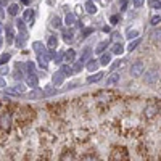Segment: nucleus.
<instances>
[{"label": "nucleus", "instance_id": "nucleus-1", "mask_svg": "<svg viewBox=\"0 0 161 161\" xmlns=\"http://www.w3.org/2000/svg\"><path fill=\"white\" fill-rule=\"evenodd\" d=\"M143 69H145L143 63H142V61H136V63L130 66V76H132V77H139V76L143 73Z\"/></svg>", "mask_w": 161, "mask_h": 161}, {"label": "nucleus", "instance_id": "nucleus-2", "mask_svg": "<svg viewBox=\"0 0 161 161\" xmlns=\"http://www.w3.org/2000/svg\"><path fill=\"white\" fill-rule=\"evenodd\" d=\"M156 80H158V73L155 69H150V71L145 73V82L147 84L153 86V84H156Z\"/></svg>", "mask_w": 161, "mask_h": 161}, {"label": "nucleus", "instance_id": "nucleus-3", "mask_svg": "<svg viewBox=\"0 0 161 161\" xmlns=\"http://www.w3.org/2000/svg\"><path fill=\"white\" fill-rule=\"evenodd\" d=\"M158 113V105L155 103H150V105H147V108H145V116L148 118V119H153Z\"/></svg>", "mask_w": 161, "mask_h": 161}, {"label": "nucleus", "instance_id": "nucleus-4", "mask_svg": "<svg viewBox=\"0 0 161 161\" xmlns=\"http://www.w3.org/2000/svg\"><path fill=\"white\" fill-rule=\"evenodd\" d=\"M52 80H53V86H55V87L61 86V84H63V80H64V73H63L61 69H60V71H57L55 74H53Z\"/></svg>", "mask_w": 161, "mask_h": 161}, {"label": "nucleus", "instance_id": "nucleus-5", "mask_svg": "<svg viewBox=\"0 0 161 161\" xmlns=\"http://www.w3.org/2000/svg\"><path fill=\"white\" fill-rule=\"evenodd\" d=\"M26 80H28V86L32 87V89H36L37 84H39V77L34 73H29V76H28V79H26Z\"/></svg>", "mask_w": 161, "mask_h": 161}, {"label": "nucleus", "instance_id": "nucleus-6", "mask_svg": "<svg viewBox=\"0 0 161 161\" xmlns=\"http://www.w3.org/2000/svg\"><path fill=\"white\" fill-rule=\"evenodd\" d=\"M118 82H119V74L118 73H113L108 79H106V86H108V87H111V86H114Z\"/></svg>", "mask_w": 161, "mask_h": 161}, {"label": "nucleus", "instance_id": "nucleus-7", "mask_svg": "<svg viewBox=\"0 0 161 161\" xmlns=\"http://www.w3.org/2000/svg\"><path fill=\"white\" fill-rule=\"evenodd\" d=\"M74 60H76V52H74L73 48H69L68 52L64 53V61H66V63H73Z\"/></svg>", "mask_w": 161, "mask_h": 161}, {"label": "nucleus", "instance_id": "nucleus-8", "mask_svg": "<svg viewBox=\"0 0 161 161\" xmlns=\"http://www.w3.org/2000/svg\"><path fill=\"white\" fill-rule=\"evenodd\" d=\"M86 11L89 13V15H93V13L97 11V7H95V3H93L92 0H89V2H86Z\"/></svg>", "mask_w": 161, "mask_h": 161}, {"label": "nucleus", "instance_id": "nucleus-9", "mask_svg": "<svg viewBox=\"0 0 161 161\" xmlns=\"http://www.w3.org/2000/svg\"><path fill=\"white\" fill-rule=\"evenodd\" d=\"M39 97H44V90L34 89V90L29 92V98H31V100H36V98H39Z\"/></svg>", "mask_w": 161, "mask_h": 161}, {"label": "nucleus", "instance_id": "nucleus-10", "mask_svg": "<svg viewBox=\"0 0 161 161\" xmlns=\"http://www.w3.org/2000/svg\"><path fill=\"white\" fill-rule=\"evenodd\" d=\"M111 52H113V53H116V55H121V53L124 52V47L121 45V42H114V44H113V47H111Z\"/></svg>", "mask_w": 161, "mask_h": 161}, {"label": "nucleus", "instance_id": "nucleus-11", "mask_svg": "<svg viewBox=\"0 0 161 161\" xmlns=\"http://www.w3.org/2000/svg\"><path fill=\"white\" fill-rule=\"evenodd\" d=\"M98 61L97 60H89V63H87V69L89 71H97L98 69Z\"/></svg>", "mask_w": 161, "mask_h": 161}, {"label": "nucleus", "instance_id": "nucleus-12", "mask_svg": "<svg viewBox=\"0 0 161 161\" xmlns=\"http://www.w3.org/2000/svg\"><path fill=\"white\" fill-rule=\"evenodd\" d=\"M103 77V73H97V74H93V76H89L87 77V82L92 84V82H98V80Z\"/></svg>", "mask_w": 161, "mask_h": 161}, {"label": "nucleus", "instance_id": "nucleus-13", "mask_svg": "<svg viewBox=\"0 0 161 161\" xmlns=\"http://www.w3.org/2000/svg\"><path fill=\"white\" fill-rule=\"evenodd\" d=\"M152 40L153 42H161V28H158L152 32Z\"/></svg>", "mask_w": 161, "mask_h": 161}, {"label": "nucleus", "instance_id": "nucleus-14", "mask_svg": "<svg viewBox=\"0 0 161 161\" xmlns=\"http://www.w3.org/2000/svg\"><path fill=\"white\" fill-rule=\"evenodd\" d=\"M18 11H19V5H16V3H11V5L8 7V13H10L11 16H16Z\"/></svg>", "mask_w": 161, "mask_h": 161}, {"label": "nucleus", "instance_id": "nucleus-15", "mask_svg": "<svg viewBox=\"0 0 161 161\" xmlns=\"http://www.w3.org/2000/svg\"><path fill=\"white\" fill-rule=\"evenodd\" d=\"M110 61H111V55L110 53H103L102 58H100V64L106 66V64H110Z\"/></svg>", "mask_w": 161, "mask_h": 161}, {"label": "nucleus", "instance_id": "nucleus-16", "mask_svg": "<svg viewBox=\"0 0 161 161\" xmlns=\"http://www.w3.org/2000/svg\"><path fill=\"white\" fill-rule=\"evenodd\" d=\"M140 42H142V40L140 39H136V40H130V44H129V47H127V50H136L139 45H140Z\"/></svg>", "mask_w": 161, "mask_h": 161}, {"label": "nucleus", "instance_id": "nucleus-17", "mask_svg": "<svg viewBox=\"0 0 161 161\" xmlns=\"http://www.w3.org/2000/svg\"><path fill=\"white\" fill-rule=\"evenodd\" d=\"M32 48H34L37 53L45 52V48H44V44H42V42H34V44H32Z\"/></svg>", "mask_w": 161, "mask_h": 161}, {"label": "nucleus", "instance_id": "nucleus-18", "mask_svg": "<svg viewBox=\"0 0 161 161\" xmlns=\"http://www.w3.org/2000/svg\"><path fill=\"white\" fill-rule=\"evenodd\" d=\"M57 44H58L57 36H50V37H48V47H50V48H55Z\"/></svg>", "mask_w": 161, "mask_h": 161}, {"label": "nucleus", "instance_id": "nucleus-19", "mask_svg": "<svg viewBox=\"0 0 161 161\" xmlns=\"http://www.w3.org/2000/svg\"><path fill=\"white\" fill-rule=\"evenodd\" d=\"M63 39H64V42H71L73 40V31H63Z\"/></svg>", "mask_w": 161, "mask_h": 161}, {"label": "nucleus", "instance_id": "nucleus-20", "mask_svg": "<svg viewBox=\"0 0 161 161\" xmlns=\"http://www.w3.org/2000/svg\"><path fill=\"white\" fill-rule=\"evenodd\" d=\"M92 55V50L90 48H84V52H82V55H80V61H86V60H89V57Z\"/></svg>", "mask_w": 161, "mask_h": 161}, {"label": "nucleus", "instance_id": "nucleus-21", "mask_svg": "<svg viewBox=\"0 0 161 161\" xmlns=\"http://www.w3.org/2000/svg\"><path fill=\"white\" fill-rule=\"evenodd\" d=\"M66 24H68V26H71V24H74L76 23V16L73 15V13H68V15H66Z\"/></svg>", "mask_w": 161, "mask_h": 161}, {"label": "nucleus", "instance_id": "nucleus-22", "mask_svg": "<svg viewBox=\"0 0 161 161\" xmlns=\"http://www.w3.org/2000/svg\"><path fill=\"white\" fill-rule=\"evenodd\" d=\"M61 71L64 73V76H71L74 71H73V68H71V66H68V64H63L61 66Z\"/></svg>", "mask_w": 161, "mask_h": 161}, {"label": "nucleus", "instance_id": "nucleus-23", "mask_svg": "<svg viewBox=\"0 0 161 161\" xmlns=\"http://www.w3.org/2000/svg\"><path fill=\"white\" fill-rule=\"evenodd\" d=\"M24 90H26V87L23 84H16V87L13 89V90H10V92L11 93H24Z\"/></svg>", "mask_w": 161, "mask_h": 161}, {"label": "nucleus", "instance_id": "nucleus-24", "mask_svg": "<svg viewBox=\"0 0 161 161\" xmlns=\"http://www.w3.org/2000/svg\"><path fill=\"white\" fill-rule=\"evenodd\" d=\"M24 19H28L29 23H32V19H34V11L32 10H26V13H24Z\"/></svg>", "mask_w": 161, "mask_h": 161}, {"label": "nucleus", "instance_id": "nucleus-25", "mask_svg": "<svg viewBox=\"0 0 161 161\" xmlns=\"http://www.w3.org/2000/svg\"><path fill=\"white\" fill-rule=\"evenodd\" d=\"M2 127H5V129L10 127V116H8V113L5 116H2Z\"/></svg>", "mask_w": 161, "mask_h": 161}, {"label": "nucleus", "instance_id": "nucleus-26", "mask_svg": "<svg viewBox=\"0 0 161 161\" xmlns=\"http://www.w3.org/2000/svg\"><path fill=\"white\" fill-rule=\"evenodd\" d=\"M60 161H73V153L71 152H64L61 155V159Z\"/></svg>", "mask_w": 161, "mask_h": 161}, {"label": "nucleus", "instance_id": "nucleus-27", "mask_svg": "<svg viewBox=\"0 0 161 161\" xmlns=\"http://www.w3.org/2000/svg\"><path fill=\"white\" fill-rule=\"evenodd\" d=\"M57 90L55 89H53L52 86H47V89L44 90V97H50V95H53V93H55Z\"/></svg>", "mask_w": 161, "mask_h": 161}, {"label": "nucleus", "instance_id": "nucleus-28", "mask_svg": "<svg viewBox=\"0 0 161 161\" xmlns=\"http://www.w3.org/2000/svg\"><path fill=\"white\" fill-rule=\"evenodd\" d=\"M124 61H126V60H118V61H116L114 64H111V69L114 71V69H118V68H123V66L126 64Z\"/></svg>", "mask_w": 161, "mask_h": 161}, {"label": "nucleus", "instance_id": "nucleus-29", "mask_svg": "<svg viewBox=\"0 0 161 161\" xmlns=\"http://www.w3.org/2000/svg\"><path fill=\"white\" fill-rule=\"evenodd\" d=\"M126 34H127V36H126L127 39H136V37L139 36V32H137L136 29H127V32H126Z\"/></svg>", "mask_w": 161, "mask_h": 161}, {"label": "nucleus", "instance_id": "nucleus-30", "mask_svg": "<svg viewBox=\"0 0 161 161\" xmlns=\"http://www.w3.org/2000/svg\"><path fill=\"white\" fill-rule=\"evenodd\" d=\"M150 7H152L153 10H161V0H152Z\"/></svg>", "mask_w": 161, "mask_h": 161}, {"label": "nucleus", "instance_id": "nucleus-31", "mask_svg": "<svg viewBox=\"0 0 161 161\" xmlns=\"http://www.w3.org/2000/svg\"><path fill=\"white\" fill-rule=\"evenodd\" d=\"M150 23H152V26H158V24L161 23V16H159V15H155V16H152Z\"/></svg>", "mask_w": 161, "mask_h": 161}, {"label": "nucleus", "instance_id": "nucleus-32", "mask_svg": "<svg viewBox=\"0 0 161 161\" xmlns=\"http://www.w3.org/2000/svg\"><path fill=\"white\" fill-rule=\"evenodd\" d=\"M80 69H82V61H76L74 66H73V71L74 73H80Z\"/></svg>", "mask_w": 161, "mask_h": 161}, {"label": "nucleus", "instance_id": "nucleus-33", "mask_svg": "<svg viewBox=\"0 0 161 161\" xmlns=\"http://www.w3.org/2000/svg\"><path fill=\"white\" fill-rule=\"evenodd\" d=\"M7 40L8 42H13V29L10 26H7Z\"/></svg>", "mask_w": 161, "mask_h": 161}, {"label": "nucleus", "instance_id": "nucleus-34", "mask_svg": "<svg viewBox=\"0 0 161 161\" xmlns=\"http://www.w3.org/2000/svg\"><path fill=\"white\" fill-rule=\"evenodd\" d=\"M105 48H106V42H100V44L97 45L95 52H97V53H103V52H105Z\"/></svg>", "mask_w": 161, "mask_h": 161}, {"label": "nucleus", "instance_id": "nucleus-35", "mask_svg": "<svg viewBox=\"0 0 161 161\" xmlns=\"http://www.w3.org/2000/svg\"><path fill=\"white\" fill-rule=\"evenodd\" d=\"M79 161H98L95 156H93V155H86V156H82V158H80Z\"/></svg>", "mask_w": 161, "mask_h": 161}, {"label": "nucleus", "instance_id": "nucleus-36", "mask_svg": "<svg viewBox=\"0 0 161 161\" xmlns=\"http://www.w3.org/2000/svg\"><path fill=\"white\" fill-rule=\"evenodd\" d=\"M63 58H64L63 53H57V52H55V55H53V60H55V63H61Z\"/></svg>", "mask_w": 161, "mask_h": 161}, {"label": "nucleus", "instance_id": "nucleus-37", "mask_svg": "<svg viewBox=\"0 0 161 161\" xmlns=\"http://www.w3.org/2000/svg\"><path fill=\"white\" fill-rule=\"evenodd\" d=\"M52 26H53V28H60V26H61V21H60L58 16H55V18L52 19Z\"/></svg>", "mask_w": 161, "mask_h": 161}, {"label": "nucleus", "instance_id": "nucleus-38", "mask_svg": "<svg viewBox=\"0 0 161 161\" xmlns=\"http://www.w3.org/2000/svg\"><path fill=\"white\" fill-rule=\"evenodd\" d=\"M16 23H18V28H19V31H21V32H26V24H24V21H23V19H18Z\"/></svg>", "mask_w": 161, "mask_h": 161}, {"label": "nucleus", "instance_id": "nucleus-39", "mask_svg": "<svg viewBox=\"0 0 161 161\" xmlns=\"http://www.w3.org/2000/svg\"><path fill=\"white\" fill-rule=\"evenodd\" d=\"M143 2H145V0H132V5L136 7V8H139V7L143 5Z\"/></svg>", "mask_w": 161, "mask_h": 161}, {"label": "nucleus", "instance_id": "nucleus-40", "mask_svg": "<svg viewBox=\"0 0 161 161\" xmlns=\"http://www.w3.org/2000/svg\"><path fill=\"white\" fill-rule=\"evenodd\" d=\"M10 60V55H8V53H3V55H2V58H0V61H2V64H5L7 61Z\"/></svg>", "mask_w": 161, "mask_h": 161}, {"label": "nucleus", "instance_id": "nucleus-41", "mask_svg": "<svg viewBox=\"0 0 161 161\" xmlns=\"http://www.w3.org/2000/svg\"><path fill=\"white\" fill-rule=\"evenodd\" d=\"M15 79H23V73H21V69H18V71H15Z\"/></svg>", "mask_w": 161, "mask_h": 161}, {"label": "nucleus", "instance_id": "nucleus-42", "mask_svg": "<svg viewBox=\"0 0 161 161\" xmlns=\"http://www.w3.org/2000/svg\"><path fill=\"white\" fill-rule=\"evenodd\" d=\"M110 21H111V24H116V23H118V16H116V15H114V16H111V19H110Z\"/></svg>", "mask_w": 161, "mask_h": 161}, {"label": "nucleus", "instance_id": "nucleus-43", "mask_svg": "<svg viewBox=\"0 0 161 161\" xmlns=\"http://www.w3.org/2000/svg\"><path fill=\"white\" fill-rule=\"evenodd\" d=\"M92 31H93V29H90V28H89V29H86V31H84V36H89Z\"/></svg>", "mask_w": 161, "mask_h": 161}, {"label": "nucleus", "instance_id": "nucleus-44", "mask_svg": "<svg viewBox=\"0 0 161 161\" xmlns=\"http://www.w3.org/2000/svg\"><path fill=\"white\" fill-rule=\"evenodd\" d=\"M21 3H23V5H29L31 0H21Z\"/></svg>", "mask_w": 161, "mask_h": 161}, {"label": "nucleus", "instance_id": "nucleus-45", "mask_svg": "<svg viewBox=\"0 0 161 161\" xmlns=\"http://www.w3.org/2000/svg\"><path fill=\"white\" fill-rule=\"evenodd\" d=\"M121 5H123V8H126V0H121Z\"/></svg>", "mask_w": 161, "mask_h": 161}]
</instances>
